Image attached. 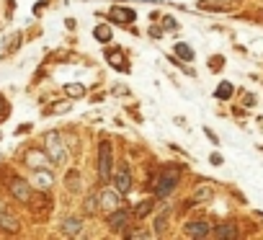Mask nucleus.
<instances>
[{
	"instance_id": "obj_4",
	"label": "nucleus",
	"mask_w": 263,
	"mask_h": 240,
	"mask_svg": "<svg viewBox=\"0 0 263 240\" xmlns=\"http://www.w3.org/2000/svg\"><path fill=\"white\" fill-rule=\"evenodd\" d=\"M126 225H129V212L126 209H116L111 217H108V227L114 232H126Z\"/></svg>"
},
{
	"instance_id": "obj_8",
	"label": "nucleus",
	"mask_w": 263,
	"mask_h": 240,
	"mask_svg": "<svg viewBox=\"0 0 263 240\" xmlns=\"http://www.w3.org/2000/svg\"><path fill=\"white\" fill-rule=\"evenodd\" d=\"M47 147H49L54 163H62V160H65V150L57 145V135H49V137H47Z\"/></svg>"
},
{
	"instance_id": "obj_24",
	"label": "nucleus",
	"mask_w": 263,
	"mask_h": 240,
	"mask_svg": "<svg viewBox=\"0 0 263 240\" xmlns=\"http://www.w3.org/2000/svg\"><path fill=\"white\" fill-rule=\"evenodd\" d=\"M212 67H214V70H219V67H222V60H219V57H217V60H212Z\"/></svg>"
},
{
	"instance_id": "obj_12",
	"label": "nucleus",
	"mask_w": 263,
	"mask_h": 240,
	"mask_svg": "<svg viewBox=\"0 0 263 240\" xmlns=\"http://www.w3.org/2000/svg\"><path fill=\"white\" fill-rule=\"evenodd\" d=\"M62 230H65L67 235H78V232L83 230V222H80V219H65V222H62Z\"/></svg>"
},
{
	"instance_id": "obj_3",
	"label": "nucleus",
	"mask_w": 263,
	"mask_h": 240,
	"mask_svg": "<svg viewBox=\"0 0 263 240\" xmlns=\"http://www.w3.org/2000/svg\"><path fill=\"white\" fill-rule=\"evenodd\" d=\"M8 186H11V194H13L18 201H29V199H31V186H29L24 178H13V181H8Z\"/></svg>"
},
{
	"instance_id": "obj_6",
	"label": "nucleus",
	"mask_w": 263,
	"mask_h": 240,
	"mask_svg": "<svg viewBox=\"0 0 263 240\" xmlns=\"http://www.w3.org/2000/svg\"><path fill=\"white\" fill-rule=\"evenodd\" d=\"M186 235H191V237H206V235H212L209 222H204V219L189 222V225H186Z\"/></svg>"
},
{
	"instance_id": "obj_20",
	"label": "nucleus",
	"mask_w": 263,
	"mask_h": 240,
	"mask_svg": "<svg viewBox=\"0 0 263 240\" xmlns=\"http://www.w3.org/2000/svg\"><path fill=\"white\" fill-rule=\"evenodd\" d=\"M36 181H39V186L47 189V186L52 183V176H49V173H36Z\"/></svg>"
},
{
	"instance_id": "obj_23",
	"label": "nucleus",
	"mask_w": 263,
	"mask_h": 240,
	"mask_svg": "<svg viewBox=\"0 0 263 240\" xmlns=\"http://www.w3.org/2000/svg\"><path fill=\"white\" fill-rule=\"evenodd\" d=\"M209 160H212V163H214V165H219V163H222V155H217V153H214V155H212V158H209Z\"/></svg>"
},
{
	"instance_id": "obj_2",
	"label": "nucleus",
	"mask_w": 263,
	"mask_h": 240,
	"mask_svg": "<svg viewBox=\"0 0 263 240\" xmlns=\"http://www.w3.org/2000/svg\"><path fill=\"white\" fill-rule=\"evenodd\" d=\"M111 165H114V160H111V142H108V140H103V142H101V147H98V176H101V181H103V183H108V181L114 178Z\"/></svg>"
},
{
	"instance_id": "obj_15",
	"label": "nucleus",
	"mask_w": 263,
	"mask_h": 240,
	"mask_svg": "<svg viewBox=\"0 0 263 240\" xmlns=\"http://www.w3.org/2000/svg\"><path fill=\"white\" fill-rule=\"evenodd\" d=\"M214 235H217V237H237V230H235L232 225H219V227L214 230Z\"/></svg>"
},
{
	"instance_id": "obj_13",
	"label": "nucleus",
	"mask_w": 263,
	"mask_h": 240,
	"mask_svg": "<svg viewBox=\"0 0 263 240\" xmlns=\"http://www.w3.org/2000/svg\"><path fill=\"white\" fill-rule=\"evenodd\" d=\"M176 54H178L181 60H186V62L194 60V49H191L189 44H176Z\"/></svg>"
},
{
	"instance_id": "obj_18",
	"label": "nucleus",
	"mask_w": 263,
	"mask_h": 240,
	"mask_svg": "<svg viewBox=\"0 0 263 240\" xmlns=\"http://www.w3.org/2000/svg\"><path fill=\"white\" fill-rule=\"evenodd\" d=\"M65 93H67V96H85V85L70 83V85H65Z\"/></svg>"
},
{
	"instance_id": "obj_17",
	"label": "nucleus",
	"mask_w": 263,
	"mask_h": 240,
	"mask_svg": "<svg viewBox=\"0 0 263 240\" xmlns=\"http://www.w3.org/2000/svg\"><path fill=\"white\" fill-rule=\"evenodd\" d=\"M153 207H155V201H153V199H145L142 204H137L135 214H137V217H145V214H150V212H153Z\"/></svg>"
},
{
	"instance_id": "obj_10",
	"label": "nucleus",
	"mask_w": 263,
	"mask_h": 240,
	"mask_svg": "<svg viewBox=\"0 0 263 240\" xmlns=\"http://www.w3.org/2000/svg\"><path fill=\"white\" fill-rule=\"evenodd\" d=\"M0 227H6L8 232H16L18 230V222H16V217H11V214H6L3 209H0Z\"/></svg>"
},
{
	"instance_id": "obj_22",
	"label": "nucleus",
	"mask_w": 263,
	"mask_h": 240,
	"mask_svg": "<svg viewBox=\"0 0 263 240\" xmlns=\"http://www.w3.org/2000/svg\"><path fill=\"white\" fill-rule=\"evenodd\" d=\"M204 132H206V137H209V142H214V145H217V142H219V140H217V135H214V132H212V130H204Z\"/></svg>"
},
{
	"instance_id": "obj_5",
	"label": "nucleus",
	"mask_w": 263,
	"mask_h": 240,
	"mask_svg": "<svg viewBox=\"0 0 263 240\" xmlns=\"http://www.w3.org/2000/svg\"><path fill=\"white\" fill-rule=\"evenodd\" d=\"M240 0H199V8H206V11H227V8H235Z\"/></svg>"
},
{
	"instance_id": "obj_1",
	"label": "nucleus",
	"mask_w": 263,
	"mask_h": 240,
	"mask_svg": "<svg viewBox=\"0 0 263 240\" xmlns=\"http://www.w3.org/2000/svg\"><path fill=\"white\" fill-rule=\"evenodd\" d=\"M178 178H181V168L168 165V168L160 173V178L155 181V194H158V196H168V194L178 186Z\"/></svg>"
},
{
	"instance_id": "obj_21",
	"label": "nucleus",
	"mask_w": 263,
	"mask_h": 240,
	"mask_svg": "<svg viewBox=\"0 0 263 240\" xmlns=\"http://www.w3.org/2000/svg\"><path fill=\"white\" fill-rule=\"evenodd\" d=\"M168 225V214H160L158 217V230H155V235H163V227Z\"/></svg>"
},
{
	"instance_id": "obj_9",
	"label": "nucleus",
	"mask_w": 263,
	"mask_h": 240,
	"mask_svg": "<svg viewBox=\"0 0 263 240\" xmlns=\"http://www.w3.org/2000/svg\"><path fill=\"white\" fill-rule=\"evenodd\" d=\"M137 19V13L135 11H132V8H114L111 11V21H126V24H132V21H135Z\"/></svg>"
},
{
	"instance_id": "obj_19",
	"label": "nucleus",
	"mask_w": 263,
	"mask_h": 240,
	"mask_svg": "<svg viewBox=\"0 0 263 240\" xmlns=\"http://www.w3.org/2000/svg\"><path fill=\"white\" fill-rule=\"evenodd\" d=\"M26 158H29V160H26L29 165H39V160H47V158H44V155H39V153H29Z\"/></svg>"
},
{
	"instance_id": "obj_11",
	"label": "nucleus",
	"mask_w": 263,
	"mask_h": 240,
	"mask_svg": "<svg viewBox=\"0 0 263 240\" xmlns=\"http://www.w3.org/2000/svg\"><path fill=\"white\" fill-rule=\"evenodd\" d=\"M119 191H103L101 194V207H116L119 204Z\"/></svg>"
},
{
	"instance_id": "obj_14",
	"label": "nucleus",
	"mask_w": 263,
	"mask_h": 240,
	"mask_svg": "<svg viewBox=\"0 0 263 240\" xmlns=\"http://www.w3.org/2000/svg\"><path fill=\"white\" fill-rule=\"evenodd\" d=\"M214 96H217L219 101H227V98L232 96V85H230V83H219L217 90H214Z\"/></svg>"
},
{
	"instance_id": "obj_7",
	"label": "nucleus",
	"mask_w": 263,
	"mask_h": 240,
	"mask_svg": "<svg viewBox=\"0 0 263 240\" xmlns=\"http://www.w3.org/2000/svg\"><path fill=\"white\" fill-rule=\"evenodd\" d=\"M114 181H116V191H119V194H126V191L132 189V173H129L126 168H124V171H119Z\"/></svg>"
},
{
	"instance_id": "obj_16",
	"label": "nucleus",
	"mask_w": 263,
	"mask_h": 240,
	"mask_svg": "<svg viewBox=\"0 0 263 240\" xmlns=\"http://www.w3.org/2000/svg\"><path fill=\"white\" fill-rule=\"evenodd\" d=\"M93 36L98 39V42H111V29L108 26H96V31H93Z\"/></svg>"
}]
</instances>
